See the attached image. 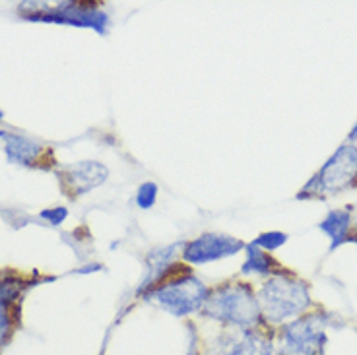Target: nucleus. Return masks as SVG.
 Returning <instances> with one entry per match:
<instances>
[{
	"mask_svg": "<svg viewBox=\"0 0 357 355\" xmlns=\"http://www.w3.org/2000/svg\"><path fill=\"white\" fill-rule=\"evenodd\" d=\"M0 119H2V111H0Z\"/></svg>",
	"mask_w": 357,
	"mask_h": 355,
	"instance_id": "18",
	"label": "nucleus"
},
{
	"mask_svg": "<svg viewBox=\"0 0 357 355\" xmlns=\"http://www.w3.org/2000/svg\"><path fill=\"white\" fill-rule=\"evenodd\" d=\"M66 208H51V210H43L41 212V218L43 220H49V223H54V225H59V223H63L66 220Z\"/></svg>",
	"mask_w": 357,
	"mask_h": 355,
	"instance_id": "15",
	"label": "nucleus"
},
{
	"mask_svg": "<svg viewBox=\"0 0 357 355\" xmlns=\"http://www.w3.org/2000/svg\"><path fill=\"white\" fill-rule=\"evenodd\" d=\"M202 309L206 317L239 330H252L260 317L259 301L245 285H227L208 293Z\"/></svg>",
	"mask_w": 357,
	"mask_h": 355,
	"instance_id": "1",
	"label": "nucleus"
},
{
	"mask_svg": "<svg viewBox=\"0 0 357 355\" xmlns=\"http://www.w3.org/2000/svg\"><path fill=\"white\" fill-rule=\"evenodd\" d=\"M349 212L346 210H334L328 213V218L321 223V229L332 239V249H336L348 237L349 229Z\"/></svg>",
	"mask_w": 357,
	"mask_h": 355,
	"instance_id": "11",
	"label": "nucleus"
},
{
	"mask_svg": "<svg viewBox=\"0 0 357 355\" xmlns=\"http://www.w3.org/2000/svg\"><path fill=\"white\" fill-rule=\"evenodd\" d=\"M10 328V312L6 303H0V338H4L8 334Z\"/></svg>",
	"mask_w": 357,
	"mask_h": 355,
	"instance_id": "16",
	"label": "nucleus"
},
{
	"mask_svg": "<svg viewBox=\"0 0 357 355\" xmlns=\"http://www.w3.org/2000/svg\"><path fill=\"white\" fill-rule=\"evenodd\" d=\"M66 173L61 175V181L68 183V190H74L76 195H84L91 188L99 187L107 179V167L98 161H80L76 165L64 169Z\"/></svg>",
	"mask_w": 357,
	"mask_h": 355,
	"instance_id": "9",
	"label": "nucleus"
},
{
	"mask_svg": "<svg viewBox=\"0 0 357 355\" xmlns=\"http://www.w3.org/2000/svg\"><path fill=\"white\" fill-rule=\"evenodd\" d=\"M326 320L321 315H309L287 324L282 332L280 355H319L326 342Z\"/></svg>",
	"mask_w": 357,
	"mask_h": 355,
	"instance_id": "4",
	"label": "nucleus"
},
{
	"mask_svg": "<svg viewBox=\"0 0 357 355\" xmlns=\"http://www.w3.org/2000/svg\"><path fill=\"white\" fill-rule=\"evenodd\" d=\"M6 156L10 161L14 163H26L29 165L31 161H36L41 153V146L31 140H27L24 136H16V134H6Z\"/></svg>",
	"mask_w": 357,
	"mask_h": 355,
	"instance_id": "10",
	"label": "nucleus"
},
{
	"mask_svg": "<svg viewBox=\"0 0 357 355\" xmlns=\"http://www.w3.org/2000/svg\"><path fill=\"white\" fill-rule=\"evenodd\" d=\"M0 136H6V134H2V133H0Z\"/></svg>",
	"mask_w": 357,
	"mask_h": 355,
	"instance_id": "19",
	"label": "nucleus"
},
{
	"mask_svg": "<svg viewBox=\"0 0 357 355\" xmlns=\"http://www.w3.org/2000/svg\"><path fill=\"white\" fill-rule=\"evenodd\" d=\"M29 20H41V22H56V24H70L78 27H91L98 33L105 31L107 16L101 10L93 8L91 4H59L56 8H43L37 14H29Z\"/></svg>",
	"mask_w": 357,
	"mask_h": 355,
	"instance_id": "6",
	"label": "nucleus"
},
{
	"mask_svg": "<svg viewBox=\"0 0 357 355\" xmlns=\"http://www.w3.org/2000/svg\"><path fill=\"white\" fill-rule=\"evenodd\" d=\"M243 247H245L243 241L233 239V237H227V235H214V233H210V235H202L197 241L188 243L183 257L187 258L188 262L204 264V262H210V260L231 257L235 252H239Z\"/></svg>",
	"mask_w": 357,
	"mask_h": 355,
	"instance_id": "8",
	"label": "nucleus"
},
{
	"mask_svg": "<svg viewBox=\"0 0 357 355\" xmlns=\"http://www.w3.org/2000/svg\"><path fill=\"white\" fill-rule=\"evenodd\" d=\"M208 289L195 275H183L150 293V299L175 317H187L204 307Z\"/></svg>",
	"mask_w": 357,
	"mask_h": 355,
	"instance_id": "3",
	"label": "nucleus"
},
{
	"mask_svg": "<svg viewBox=\"0 0 357 355\" xmlns=\"http://www.w3.org/2000/svg\"><path fill=\"white\" fill-rule=\"evenodd\" d=\"M204 355H274V346L270 340L252 330H239L235 334L218 338Z\"/></svg>",
	"mask_w": 357,
	"mask_h": 355,
	"instance_id": "7",
	"label": "nucleus"
},
{
	"mask_svg": "<svg viewBox=\"0 0 357 355\" xmlns=\"http://www.w3.org/2000/svg\"><path fill=\"white\" fill-rule=\"evenodd\" d=\"M259 305L270 322H282L289 317H297L309 305V293L301 282L287 280L284 275L272 278L264 284L259 295Z\"/></svg>",
	"mask_w": 357,
	"mask_h": 355,
	"instance_id": "2",
	"label": "nucleus"
},
{
	"mask_svg": "<svg viewBox=\"0 0 357 355\" xmlns=\"http://www.w3.org/2000/svg\"><path fill=\"white\" fill-rule=\"evenodd\" d=\"M247 262L243 264V272H260V274H268L270 268H272V260L262 252L260 249H257V245L252 243L249 249H247Z\"/></svg>",
	"mask_w": 357,
	"mask_h": 355,
	"instance_id": "12",
	"label": "nucleus"
},
{
	"mask_svg": "<svg viewBox=\"0 0 357 355\" xmlns=\"http://www.w3.org/2000/svg\"><path fill=\"white\" fill-rule=\"evenodd\" d=\"M286 241L287 237L284 235V233H280V231H272V233H262L259 239L255 241V245H257V247H262V249L276 250L278 247H282Z\"/></svg>",
	"mask_w": 357,
	"mask_h": 355,
	"instance_id": "13",
	"label": "nucleus"
},
{
	"mask_svg": "<svg viewBox=\"0 0 357 355\" xmlns=\"http://www.w3.org/2000/svg\"><path fill=\"white\" fill-rule=\"evenodd\" d=\"M155 196H158V187L153 183H144L142 187L138 188V195H136V202L140 208L148 210L152 208L153 202H155Z\"/></svg>",
	"mask_w": 357,
	"mask_h": 355,
	"instance_id": "14",
	"label": "nucleus"
},
{
	"mask_svg": "<svg viewBox=\"0 0 357 355\" xmlns=\"http://www.w3.org/2000/svg\"><path fill=\"white\" fill-rule=\"evenodd\" d=\"M349 138H351V140H357V125H356V128L351 130V134H349Z\"/></svg>",
	"mask_w": 357,
	"mask_h": 355,
	"instance_id": "17",
	"label": "nucleus"
},
{
	"mask_svg": "<svg viewBox=\"0 0 357 355\" xmlns=\"http://www.w3.org/2000/svg\"><path fill=\"white\" fill-rule=\"evenodd\" d=\"M357 175V148L354 146H342L331 160L326 161V165L322 171L312 179L311 183L301 190V198L314 192H338L340 188L348 187L349 183Z\"/></svg>",
	"mask_w": 357,
	"mask_h": 355,
	"instance_id": "5",
	"label": "nucleus"
}]
</instances>
